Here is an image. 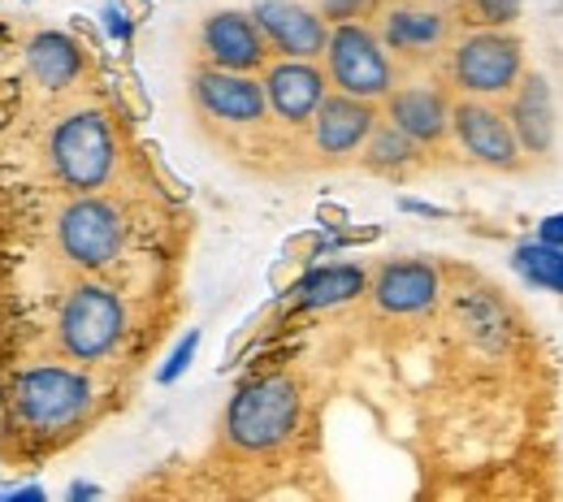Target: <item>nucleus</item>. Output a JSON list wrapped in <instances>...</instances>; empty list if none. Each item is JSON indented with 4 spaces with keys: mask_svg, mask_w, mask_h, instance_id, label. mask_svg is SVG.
<instances>
[{
    "mask_svg": "<svg viewBox=\"0 0 563 502\" xmlns=\"http://www.w3.org/2000/svg\"><path fill=\"white\" fill-rule=\"evenodd\" d=\"M299 425V386L290 377H261L243 386L225 408V442L243 455H269Z\"/></svg>",
    "mask_w": 563,
    "mask_h": 502,
    "instance_id": "nucleus-1",
    "label": "nucleus"
},
{
    "mask_svg": "<svg viewBox=\"0 0 563 502\" xmlns=\"http://www.w3.org/2000/svg\"><path fill=\"white\" fill-rule=\"evenodd\" d=\"M9 408L31 433H66L91 412V381L66 364H31L13 377Z\"/></svg>",
    "mask_w": 563,
    "mask_h": 502,
    "instance_id": "nucleus-2",
    "label": "nucleus"
},
{
    "mask_svg": "<svg viewBox=\"0 0 563 502\" xmlns=\"http://www.w3.org/2000/svg\"><path fill=\"white\" fill-rule=\"evenodd\" d=\"M446 74L460 96L507 100L525 74V44L507 26H477L460 40H451Z\"/></svg>",
    "mask_w": 563,
    "mask_h": 502,
    "instance_id": "nucleus-3",
    "label": "nucleus"
},
{
    "mask_svg": "<svg viewBox=\"0 0 563 502\" xmlns=\"http://www.w3.org/2000/svg\"><path fill=\"white\" fill-rule=\"evenodd\" d=\"M325 74H330V87L334 91H347V96L373 100V104H382L399 87L395 53L364 22H339V26H330Z\"/></svg>",
    "mask_w": 563,
    "mask_h": 502,
    "instance_id": "nucleus-4",
    "label": "nucleus"
},
{
    "mask_svg": "<svg viewBox=\"0 0 563 502\" xmlns=\"http://www.w3.org/2000/svg\"><path fill=\"white\" fill-rule=\"evenodd\" d=\"M48 156H53V174L70 191H100L118 165L109 118L96 109H78L70 118H62L48 140Z\"/></svg>",
    "mask_w": 563,
    "mask_h": 502,
    "instance_id": "nucleus-5",
    "label": "nucleus"
},
{
    "mask_svg": "<svg viewBox=\"0 0 563 502\" xmlns=\"http://www.w3.org/2000/svg\"><path fill=\"white\" fill-rule=\"evenodd\" d=\"M122 334H126V308L109 287L78 282L66 294V303L57 312V343L70 359L96 364L122 343Z\"/></svg>",
    "mask_w": 563,
    "mask_h": 502,
    "instance_id": "nucleus-6",
    "label": "nucleus"
},
{
    "mask_svg": "<svg viewBox=\"0 0 563 502\" xmlns=\"http://www.w3.org/2000/svg\"><path fill=\"white\" fill-rule=\"evenodd\" d=\"M122 243H126L122 213L109 200L91 196V191H78L70 204L57 213V247L82 274L109 269L122 256Z\"/></svg>",
    "mask_w": 563,
    "mask_h": 502,
    "instance_id": "nucleus-7",
    "label": "nucleus"
},
{
    "mask_svg": "<svg viewBox=\"0 0 563 502\" xmlns=\"http://www.w3.org/2000/svg\"><path fill=\"white\" fill-rule=\"evenodd\" d=\"M451 135H455V144L464 147V156H473L486 169L516 174L525 165V147L516 140V126H511L507 109H498L494 100H482V96L455 100Z\"/></svg>",
    "mask_w": 563,
    "mask_h": 502,
    "instance_id": "nucleus-8",
    "label": "nucleus"
},
{
    "mask_svg": "<svg viewBox=\"0 0 563 502\" xmlns=\"http://www.w3.org/2000/svg\"><path fill=\"white\" fill-rule=\"evenodd\" d=\"M377 35L395 57L429 62L442 48H451L455 35V13L424 4V0H390L377 9Z\"/></svg>",
    "mask_w": 563,
    "mask_h": 502,
    "instance_id": "nucleus-9",
    "label": "nucleus"
},
{
    "mask_svg": "<svg viewBox=\"0 0 563 502\" xmlns=\"http://www.w3.org/2000/svg\"><path fill=\"white\" fill-rule=\"evenodd\" d=\"M191 100L209 122H221V126L247 131V126H261L269 118L265 82L252 74L221 70V66H205V70L191 74Z\"/></svg>",
    "mask_w": 563,
    "mask_h": 502,
    "instance_id": "nucleus-10",
    "label": "nucleus"
},
{
    "mask_svg": "<svg viewBox=\"0 0 563 502\" xmlns=\"http://www.w3.org/2000/svg\"><path fill=\"white\" fill-rule=\"evenodd\" d=\"M377 122H382V113H377L373 100L330 91L321 100V109L312 113V122H308V140H312V152L325 156V160H352L364 152Z\"/></svg>",
    "mask_w": 563,
    "mask_h": 502,
    "instance_id": "nucleus-11",
    "label": "nucleus"
},
{
    "mask_svg": "<svg viewBox=\"0 0 563 502\" xmlns=\"http://www.w3.org/2000/svg\"><path fill=\"white\" fill-rule=\"evenodd\" d=\"M200 53L209 66L239 74H256L269 66L274 48L265 40V31L256 26L252 13L243 9H217L200 22Z\"/></svg>",
    "mask_w": 563,
    "mask_h": 502,
    "instance_id": "nucleus-12",
    "label": "nucleus"
},
{
    "mask_svg": "<svg viewBox=\"0 0 563 502\" xmlns=\"http://www.w3.org/2000/svg\"><path fill=\"white\" fill-rule=\"evenodd\" d=\"M265 96H269V113L282 126H308L312 113L321 109V100L334 91L330 74L308 57H278L265 66Z\"/></svg>",
    "mask_w": 563,
    "mask_h": 502,
    "instance_id": "nucleus-13",
    "label": "nucleus"
},
{
    "mask_svg": "<svg viewBox=\"0 0 563 502\" xmlns=\"http://www.w3.org/2000/svg\"><path fill=\"white\" fill-rule=\"evenodd\" d=\"M252 18L278 57H308V62L325 57L330 22L321 9H312L303 0H256Z\"/></svg>",
    "mask_w": 563,
    "mask_h": 502,
    "instance_id": "nucleus-14",
    "label": "nucleus"
},
{
    "mask_svg": "<svg viewBox=\"0 0 563 502\" xmlns=\"http://www.w3.org/2000/svg\"><path fill=\"white\" fill-rule=\"evenodd\" d=\"M386 122H395L404 135H412L421 147H438L451 140V113H455V100L446 96L442 82H404L395 87L386 100Z\"/></svg>",
    "mask_w": 563,
    "mask_h": 502,
    "instance_id": "nucleus-15",
    "label": "nucleus"
},
{
    "mask_svg": "<svg viewBox=\"0 0 563 502\" xmlns=\"http://www.w3.org/2000/svg\"><path fill=\"white\" fill-rule=\"evenodd\" d=\"M507 118L516 126V140L525 147V156L542 160L555 152V135H560V113H555V91L551 78L538 70H525L520 82L507 96Z\"/></svg>",
    "mask_w": 563,
    "mask_h": 502,
    "instance_id": "nucleus-16",
    "label": "nucleus"
},
{
    "mask_svg": "<svg viewBox=\"0 0 563 502\" xmlns=\"http://www.w3.org/2000/svg\"><path fill=\"white\" fill-rule=\"evenodd\" d=\"M438 294L442 278L429 260H390L373 278V303L386 316H424L429 308H438Z\"/></svg>",
    "mask_w": 563,
    "mask_h": 502,
    "instance_id": "nucleus-17",
    "label": "nucleus"
},
{
    "mask_svg": "<svg viewBox=\"0 0 563 502\" xmlns=\"http://www.w3.org/2000/svg\"><path fill=\"white\" fill-rule=\"evenodd\" d=\"M364 287H368V274L360 265H321V269H312L290 294H295V308L321 312V308H343V303L360 299Z\"/></svg>",
    "mask_w": 563,
    "mask_h": 502,
    "instance_id": "nucleus-18",
    "label": "nucleus"
},
{
    "mask_svg": "<svg viewBox=\"0 0 563 502\" xmlns=\"http://www.w3.org/2000/svg\"><path fill=\"white\" fill-rule=\"evenodd\" d=\"M26 70H31V78L40 87L62 91V87H70L74 78L82 74V53H78V44H74L70 35L44 31V35H35L26 44Z\"/></svg>",
    "mask_w": 563,
    "mask_h": 502,
    "instance_id": "nucleus-19",
    "label": "nucleus"
},
{
    "mask_svg": "<svg viewBox=\"0 0 563 502\" xmlns=\"http://www.w3.org/2000/svg\"><path fill=\"white\" fill-rule=\"evenodd\" d=\"M424 147L412 140V135H404L395 122H377V131L368 135V144L360 152V160H364V169H373V174H408V169H417V160H421Z\"/></svg>",
    "mask_w": 563,
    "mask_h": 502,
    "instance_id": "nucleus-20",
    "label": "nucleus"
},
{
    "mask_svg": "<svg viewBox=\"0 0 563 502\" xmlns=\"http://www.w3.org/2000/svg\"><path fill=\"white\" fill-rule=\"evenodd\" d=\"M511 269H516L529 287L563 294V247H551V243H542V238L520 243L516 256H511Z\"/></svg>",
    "mask_w": 563,
    "mask_h": 502,
    "instance_id": "nucleus-21",
    "label": "nucleus"
},
{
    "mask_svg": "<svg viewBox=\"0 0 563 502\" xmlns=\"http://www.w3.org/2000/svg\"><path fill=\"white\" fill-rule=\"evenodd\" d=\"M516 13H520V0H460L455 18L477 22V26H507Z\"/></svg>",
    "mask_w": 563,
    "mask_h": 502,
    "instance_id": "nucleus-22",
    "label": "nucleus"
},
{
    "mask_svg": "<svg viewBox=\"0 0 563 502\" xmlns=\"http://www.w3.org/2000/svg\"><path fill=\"white\" fill-rule=\"evenodd\" d=\"M317 9L325 13L330 26L339 22H360V18H373L382 9V0H317Z\"/></svg>",
    "mask_w": 563,
    "mask_h": 502,
    "instance_id": "nucleus-23",
    "label": "nucleus"
},
{
    "mask_svg": "<svg viewBox=\"0 0 563 502\" xmlns=\"http://www.w3.org/2000/svg\"><path fill=\"white\" fill-rule=\"evenodd\" d=\"M196 347H200V334H187V338L178 343V352L169 356V364L161 368V381H178V377L187 372V364H191V356H196Z\"/></svg>",
    "mask_w": 563,
    "mask_h": 502,
    "instance_id": "nucleus-24",
    "label": "nucleus"
},
{
    "mask_svg": "<svg viewBox=\"0 0 563 502\" xmlns=\"http://www.w3.org/2000/svg\"><path fill=\"white\" fill-rule=\"evenodd\" d=\"M538 238H542V243H551V247H563V213L547 216V221L538 225Z\"/></svg>",
    "mask_w": 563,
    "mask_h": 502,
    "instance_id": "nucleus-25",
    "label": "nucleus"
},
{
    "mask_svg": "<svg viewBox=\"0 0 563 502\" xmlns=\"http://www.w3.org/2000/svg\"><path fill=\"white\" fill-rule=\"evenodd\" d=\"M109 31L126 40V35H131V22H122V13H113V9H109Z\"/></svg>",
    "mask_w": 563,
    "mask_h": 502,
    "instance_id": "nucleus-26",
    "label": "nucleus"
}]
</instances>
